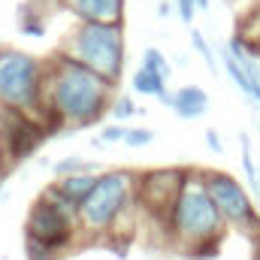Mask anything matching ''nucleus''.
<instances>
[{
  "instance_id": "1",
  "label": "nucleus",
  "mask_w": 260,
  "mask_h": 260,
  "mask_svg": "<svg viewBox=\"0 0 260 260\" xmlns=\"http://www.w3.org/2000/svg\"><path fill=\"white\" fill-rule=\"evenodd\" d=\"M115 85L94 70L67 58L64 52L46 61L43 109L46 121L58 127H94L115 100Z\"/></svg>"
},
{
  "instance_id": "2",
  "label": "nucleus",
  "mask_w": 260,
  "mask_h": 260,
  "mask_svg": "<svg viewBox=\"0 0 260 260\" xmlns=\"http://www.w3.org/2000/svg\"><path fill=\"white\" fill-rule=\"evenodd\" d=\"M227 224L206 188L203 170H188L179 200L170 212V239H176L173 245L185 248L188 254H212Z\"/></svg>"
},
{
  "instance_id": "3",
  "label": "nucleus",
  "mask_w": 260,
  "mask_h": 260,
  "mask_svg": "<svg viewBox=\"0 0 260 260\" xmlns=\"http://www.w3.org/2000/svg\"><path fill=\"white\" fill-rule=\"evenodd\" d=\"M139 203V176L133 170H103L94 191L79 203V236H115Z\"/></svg>"
},
{
  "instance_id": "4",
  "label": "nucleus",
  "mask_w": 260,
  "mask_h": 260,
  "mask_svg": "<svg viewBox=\"0 0 260 260\" xmlns=\"http://www.w3.org/2000/svg\"><path fill=\"white\" fill-rule=\"evenodd\" d=\"M67 58L79 61L82 67L94 70L106 82L118 85L124 79L127 61V43H124V24H97V21H79L64 43Z\"/></svg>"
},
{
  "instance_id": "5",
  "label": "nucleus",
  "mask_w": 260,
  "mask_h": 260,
  "mask_svg": "<svg viewBox=\"0 0 260 260\" xmlns=\"http://www.w3.org/2000/svg\"><path fill=\"white\" fill-rule=\"evenodd\" d=\"M43 88H46V61L21 52V49H0V106L21 112L34 121H46L43 109Z\"/></svg>"
},
{
  "instance_id": "6",
  "label": "nucleus",
  "mask_w": 260,
  "mask_h": 260,
  "mask_svg": "<svg viewBox=\"0 0 260 260\" xmlns=\"http://www.w3.org/2000/svg\"><path fill=\"white\" fill-rule=\"evenodd\" d=\"M24 233H27L30 242H37V245L61 254L79 236V215H73V212L61 209V206L49 203L46 197L40 194L37 203L30 206V212H27Z\"/></svg>"
},
{
  "instance_id": "7",
  "label": "nucleus",
  "mask_w": 260,
  "mask_h": 260,
  "mask_svg": "<svg viewBox=\"0 0 260 260\" xmlns=\"http://www.w3.org/2000/svg\"><path fill=\"white\" fill-rule=\"evenodd\" d=\"M203 179H206V188H209V194H212L227 227H233V230H260V215L254 209V200L248 197V191L230 173L203 170Z\"/></svg>"
},
{
  "instance_id": "8",
  "label": "nucleus",
  "mask_w": 260,
  "mask_h": 260,
  "mask_svg": "<svg viewBox=\"0 0 260 260\" xmlns=\"http://www.w3.org/2000/svg\"><path fill=\"white\" fill-rule=\"evenodd\" d=\"M188 170H154L139 176V209L154 215L170 233V212L179 200Z\"/></svg>"
},
{
  "instance_id": "9",
  "label": "nucleus",
  "mask_w": 260,
  "mask_h": 260,
  "mask_svg": "<svg viewBox=\"0 0 260 260\" xmlns=\"http://www.w3.org/2000/svg\"><path fill=\"white\" fill-rule=\"evenodd\" d=\"M64 6L79 21L124 24V0H64Z\"/></svg>"
},
{
  "instance_id": "10",
  "label": "nucleus",
  "mask_w": 260,
  "mask_h": 260,
  "mask_svg": "<svg viewBox=\"0 0 260 260\" xmlns=\"http://www.w3.org/2000/svg\"><path fill=\"white\" fill-rule=\"evenodd\" d=\"M209 109V94L200 85H182L173 91V112L182 121H194L200 115H206Z\"/></svg>"
},
{
  "instance_id": "11",
  "label": "nucleus",
  "mask_w": 260,
  "mask_h": 260,
  "mask_svg": "<svg viewBox=\"0 0 260 260\" xmlns=\"http://www.w3.org/2000/svg\"><path fill=\"white\" fill-rule=\"evenodd\" d=\"M130 88H133L136 94L154 97V100H160L164 106H170V109H173V91L167 88V79H164V76H157V73H151V70L139 67V70L130 76Z\"/></svg>"
},
{
  "instance_id": "12",
  "label": "nucleus",
  "mask_w": 260,
  "mask_h": 260,
  "mask_svg": "<svg viewBox=\"0 0 260 260\" xmlns=\"http://www.w3.org/2000/svg\"><path fill=\"white\" fill-rule=\"evenodd\" d=\"M103 170H91V173H76V176H67V179H58V188L64 191L67 197H73L76 203H82L85 197L94 191L97 179H100Z\"/></svg>"
},
{
  "instance_id": "13",
  "label": "nucleus",
  "mask_w": 260,
  "mask_h": 260,
  "mask_svg": "<svg viewBox=\"0 0 260 260\" xmlns=\"http://www.w3.org/2000/svg\"><path fill=\"white\" fill-rule=\"evenodd\" d=\"M239 151H242V170H245V179H248L251 191L260 194V170H257V164H254V157H251V139H248L245 130L239 133Z\"/></svg>"
},
{
  "instance_id": "14",
  "label": "nucleus",
  "mask_w": 260,
  "mask_h": 260,
  "mask_svg": "<svg viewBox=\"0 0 260 260\" xmlns=\"http://www.w3.org/2000/svg\"><path fill=\"white\" fill-rule=\"evenodd\" d=\"M91 170H97V164L88 160V157H79V154H73V157H61V160L52 167L55 179H67V176H76V173H91Z\"/></svg>"
},
{
  "instance_id": "15",
  "label": "nucleus",
  "mask_w": 260,
  "mask_h": 260,
  "mask_svg": "<svg viewBox=\"0 0 260 260\" xmlns=\"http://www.w3.org/2000/svg\"><path fill=\"white\" fill-rule=\"evenodd\" d=\"M136 112H139V106L133 103L130 94H115V100H112V106H109V115L115 118V124H124V121L133 118Z\"/></svg>"
},
{
  "instance_id": "16",
  "label": "nucleus",
  "mask_w": 260,
  "mask_h": 260,
  "mask_svg": "<svg viewBox=\"0 0 260 260\" xmlns=\"http://www.w3.org/2000/svg\"><path fill=\"white\" fill-rule=\"evenodd\" d=\"M142 67H145V70H151V73H157V76H164V79H170V73H173L170 61L164 58V52H160V49H154V46H148V49L142 52Z\"/></svg>"
},
{
  "instance_id": "17",
  "label": "nucleus",
  "mask_w": 260,
  "mask_h": 260,
  "mask_svg": "<svg viewBox=\"0 0 260 260\" xmlns=\"http://www.w3.org/2000/svg\"><path fill=\"white\" fill-rule=\"evenodd\" d=\"M191 43H194V52L206 61V67H209V73H218V61H215V52H212V46H209V40L197 30V27H191Z\"/></svg>"
},
{
  "instance_id": "18",
  "label": "nucleus",
  "mask_w": 260,
  "mask_h": 260,
  "mask_svg": "<svg viewBox=\"0 0 260 260\" xmlns=\"http://www.w3.org/2000/svg\"><path fill=\"white\" fill-rule=\"evenodd\" d=\"M148 142H154V130H148V127H127L124 145H130V148H145Z\"/></svg>"
},
{
  "instance_id": "19",
  "label": "nucleus",
  "mask_w": 260,
  "mask_h": 260,
  "mask_svg": "<svg viewBox=\"0 0 260 260\" xmlns=\"http://www.w3.org/2000/svg\"><path fill=\"white\" fill-rule=\"evenodd\" d=\"M124 136H127V127H124V124H106V127L100 130V139H97V145L124 142Z\"/></svg>"
},
{
  "instance_id": "20",
  "label": "nucleus",
  "mask_w": 260,
  "mask_h": 260,
  "mask_svg": "<svg viewBox=\"0 0 260 260\" xmlns=\"http://www.w3.org/2000/svg\"><path fill=\"white\" fill-rule=\"evenodd\" d=\"M24 251H27V260H58L55 251H49V248H43V245H37L30 239H24Z\"/></svg>"
},
{
  "instance_id": "21",
  "label": "nucleus",
  "mask_w": 260,
  "mask_h": 260,
  "mask_svg": "<svg viewBox=\"0 0 260 260\" xmlns=\"http://www.w3.org/2000/svg\"><path fill=\"white\" fill-rule=\"evenodd\" d=\"M176 3V9H179V18L185 21V24H191L197 15V0H173Z\"/></svg>"
},
{
  "instance_id": "22",
  "label": "nucleus",
  "mask_w": 260,
  "mask_h": 260,
  "mask_svg": "<svg viewBox=\"0 0 260 260\" xmlns=\"http://www.w3.org/2000/svg\"><path fill=\"white\" fill-rule=\"evenodd\" d=\"M206 145H209V151H215V154H221V151H224V142H221V136H218V130H215V127L206 130Z\"/></svg>"
},
{
  "instance_id": "23",
  "label": "nucleus",
  "mask_w": 260,
  "mask_h": 260,
  "mask_svg": "<svg viewBox=\"0 0 260 260\" xmlns=\"http://www.w3.org/2000/svg\"><path fill=\"white\" fill-rule=\"evenodd\" d=\"M21 34H27V37H43L46 27L40 24V18H27V21L21 24Z\"/></svg>"
},
{
  "instance_id": "24",
  "label": "nucleus",
  "mask_w": 260,
  "mask_h": 260,
  "mask_svg": "<svg viewBox=\"0 0 260 260\" xmlns=\"http://www.w3.org/2000/svg\"><path fill=\"white\" fill-rule=\"evenodd\" d=\"M197 9H203V12H206V9H209V0H197Z\"/></svg>"
},
{
  "instance_id": "25",
  "label": "nucleus",
  "mask_w": 260,
  "mask_h": 260,
  "mask_svg": "<svg viewBox=\"0 0 260 260\" xmlns=\"http://www.w3.org/2000/svg\"><path fill=\"white\" fill-rule=\"evenodd\" d=\"M0 188H3V176H0Z\"/></svg>"
},
{
  "instance_id": "26",
  "label": "nucleus",
  "mask_w": 260,
  "mask_h": 260,
  "mask_svg": "<svg viewBox=\"0 0 260 260\" xmlns=\"http://www.w3.org/2000/svg\"><path fill=\"white\" fill-rule=\"evenodd\" d=\"M0 157H3V151H0Z\"/></svg>"
}]
</instances>
